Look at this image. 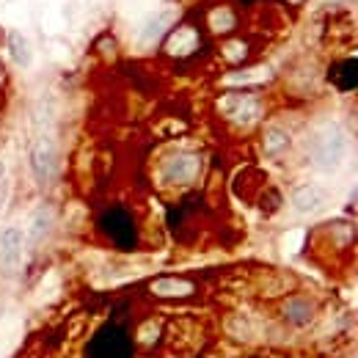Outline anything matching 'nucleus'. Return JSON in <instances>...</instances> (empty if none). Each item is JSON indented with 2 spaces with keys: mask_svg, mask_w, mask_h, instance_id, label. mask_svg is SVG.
I'll return each mask as SVG.
<instances>
[{
  "mask_svg": "<svg viewBox=\"0 0 358 358\" xmlns=\"http://www.w3.org/2000/svg\"><path fill=\"white\" fill-rule=\"evenodd\" d=\"M196 47H199V34H196V28H190V25L171 31L169 39H166V52H169V55H187V52H193Z\"/></svg>",
  "mask_w": 358,
  "mask_h": 358,
  "instance_id": "obj_12",
  "label": "nucleus"
},
{
  "mask_svg": "<svg viewBox=\"0 0 358 358\" xmlns=\"http://www.w3.org/2000/svg\"><path fill=\"white\" fill-rule=\"evenodd\" d=\"M28 169L39 187H47L58 174V143L52 135H36L28 152Z\"/></svg>",
  "mask_w": 358,
  "mask_h": 358,
  "instance_id": "obj_2",
  "label": "nucleus"
},
{
  "mask_svg": "<svg viewBox=\"0 0 358 358\" xmlns=\"http://www.w3.org/2000/svg\"><path fill=\"white\" fill-rule=\"evenodd\" d=\"M348 155H350V138L345 127H339L336 122L317 127L309 143V157L320 174H339L342 166L348 163Z\"/></svg>",
  "mask_w": 358,
  "mask_h": 358,
  "instance_id": "obj_1",
  "label": "nucleus"
},
{
  "mask_svg": "<svg viewBox=\"0 0 358 358\" xmlns=\"http://www.w3.org/2000/svg\"><path fill=\"white\" fill-rule=\"evenodd\" d=\"M262 149H265L268 157H281V155H287V152L292 149V133H289L287 127H281V124H273V127H268L265 135H262Z\"/></svg>",
  "mask_w": 358,
  "mask_h": 358,
  "instance_id": "obj_11",
  "label": "nucleus"
},
{
  "mask_svg": "<svg viewBox=\"0 0 358 358\" xmlns=\"http://www.w3.org/2000/svg\"><path fill=\"white\" fill-rule=\"evenodd\" d=\"M289 201H292V210L298 215H317L331 204V190L317 185V182H306V185H298L292 190Z\"/></svg>",
  "mask_w": 358,
  "mask_h": 358,
  "instance_id": "obj_6",
  "label": "nucleus"
},
{
  "mask_svg": "<svg viewBox=\"0 0 358 358\" xmlns=\"http://www.w3.org/2000/svg\"><path fill=\"white\" fill-rule=\"evenodd\" d=\"M218 108L226 119H231L234 124H243V127L257 124L262 119V110H265L262 99L254 94H226V96H221Z\"/></svg>",
  "mask_w": 358,
  "mask_h": 358,
  "instance_id": "obj_3",
  "label": "nucleus"
},
{
  "mask_svg": "<svg viewBox=\"0 0 358 358\" xmlns=\"http://www.w3.org/2000/svg\"><path fill=\"white\" fill-rule=\"evenodd\" d=\"M25 248H28L25 229L20 224L3 226V229H0V270H3V273L20 270L22 259H25Z\"/></svg>",
  "mask_w": 358,
  "mask_h": 358,
  "instance_id": "obj_4",
  "label": "nucleus"
},
{
  "mask_svg": "<svg viewBox=\"0 0 358 358\" xmlns=\"http://www.w3.org/2000/svg\"><path fill=\"white\" fill-rule=\"evenodd\" d=\"M265 80H270V69L268 66H257V69H245V72L229 75L224 83L226 86H257V83H265Z\"/></svg>",
  "mask_w": 358,
  "mask_h": 358,
  "instance_id": "obj_14",
  "label": "nucleus"
},
{
  "mask_svg": "<svg viewBox=\"0 0 358 358\" xmlns=\"http://www.w3.org/2000/svg\"><path fill=\"white\" fill-rule=\"evenodd\" d=\"M8 196H11V185H8V179H3L0 182V215H3V210L8 204Z\"/></svg>",
  "mask_w": 358,
  "mask_h": 358,
  "instance_id": "obj_16",
  "label": "nucleus"
},
{
  "mask_svg": "<svg viewBox=\"0 0 358 358\" xmlns=\"http://www.w3.org/2000/svg\"><path fill=\"white\" fill-rule=\"evenodd\" d=\"M52 229H55V207H52V204H39V207L31 213V221H28V229H25L28 245L45 243L47 237L52 234Z\"/></svg>",
  "mask_w": 358,
  "mask_h": 358,
  "instance_id": "obj_9",
  "label": "nucleus"
},
{
  "mask_svg": "<svg viewBox=\"0 0 358 358\" xmlns=\"http://www.w3.org/2000/svg\"><path fill=\"white\" fill-rule=\"evenodd\" d=\"M201 174V157L196 152H174L163 163V182L166 185H190Z\"/></svg>",
  "mask_w": 358,
  "mask_h": 358,
  "instance_id": "obj_5",
  "label": "nucleus"
},
{
  "mask_svg": "<svg viewBox=\"0 0 358 358\" xmlns=\"http://www.w3.org/2000/svg\"><path fill=\"white\" fill-rule=\"evenodd\" d=\"M6 47H8V58H11L17 66H22V69L31 66V61H34V47H31V42H28L20 31H8Z\"/></svg>",
  "mask_w": 358,
  "mask_h": 358,
  "instance_id": "obj_13",
  "label": "nucleus"
},
{
  "mask_svg": "<svg viewBox=\"0 0 358 358\" xmlns=\"http://www.w3.org/2000/svg\"><path fill=\"white\" fill-rule=\"evenodd\" d=\"M177 20H179L177 6H166V8L155 11V14L141 25V31H138V45L152 47L155 42H160V39L174 28V22H177Z\"/></svg>",
  "mask_w": 358,
  "mask_h": 358,
  "instance_id": "obj_7",
  "label": "nucleus"
},
{
  "mask_svg": "<svg viewBox=\"0 0 358 358\" xmlns=\"http://www.w3.org/2000/svg\"><path fill=\"white\" fill-rule=\"evenodd\" d=\"M314 314H317V303L306 295H292L284 301L281 306V317L289 328H306L314 322Z\"/></svg>",
  "mask_w": 358,
  "mask_h": 358,
  "instance_id": "obj_8",
  "label": "nucleus"
},
{
  "mask_svg": "<svg viewBox=\"0 0 358 358\" xmlns=\"http://www.w3.org/2000/svg\"><path fill=\"white\" fill-rule=\"evenodd\" d=\"M149 292L157 298H187L196 292V284L187 278H177V275H166L149 284Z\"/></svg>",
  "mask_w": 358,
  "mask_h": 358,
  "instance_id": "obj_10",
  "label": "nucleus"
},
{
  "mask_svg": "<svg viewBox=\"0 0 358 358\" xmlns=\"http://www.w3.org/2000/svg\"><path fill=\"white\" fill-rule=\"evenodd\" d=\"M210 25H213V31L215 34H226V31H231L234 28V14H231V8H215L213 14H210Z\"/></svg>",
  "mask_w": 358,
  "mask_h": 358,
  "instance_id": "obj_15",
  "label": "nucleus"
},
{
  "mask_svg": "<svg viewBox=\"0 0 358 358\" xmlns=\"http://www.w3.org/2000/svg\"><path fill=\"white\" fill-rule=\"evenodd\" d=\"M325 3H356V0H325Z\"/></svg>",
  "mask_w": 358,
  "mask_h": 358,
  "instance_id": "obj_18",
  "label": "nucleus"
},
{
  "mask_svg": "<svg viewBox=\"0 0 358 358\" xmlns=\"http://www.w3.org/2000/svg\"><path fill=\"white\" fill-rule=\"evenodd\" d=\"M3 179H6V163L0 160V182H3Z\"/></svg>",
  "mask_w": 358,
  "mask_h": 358,
  "instance_id": "obj_17",
  "label": "nucleus"
}]
</instances>
